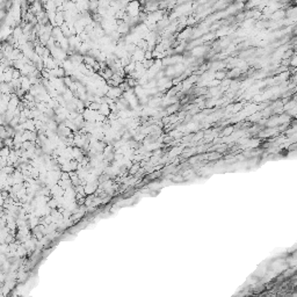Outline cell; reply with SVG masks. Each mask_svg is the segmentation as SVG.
Masks as SVG:
<instances>
[{"label": "cell", "mask_w": 297, "mask_h": 297, "mask_svg": "<svg viewBox=\"0 0 297 297\" xmlns=\"http://www.w3.org/2000/svg\"><path fill=\"white\" fill-rule=\"evenodd\" d=\"M203 52H204V48L203 47H197V48H195V49H194L193 53L195 55V56H201Z\"/></svg>", "instance_id": "cell-1"}, {"label": "cell", "mask_w": 297, "mask_h": 297, "mask_svg": "<svg viewBox=\"0 0 297 297\" xmlns=\"http://www.w3.org/2000/svg\"><path fill=\"white\" fill-rule=\"evenodd\" d=\"M27 1H28V2H29V4H30V5H33V4H34V2H35V1H36V0H27Z\"/></svg>", "instance_id": "cell-2"}]
</instances>
